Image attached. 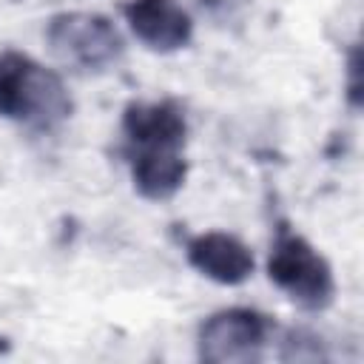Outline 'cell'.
I'll list each match as a JSON object with an SVG mask.
<instances>
[{"label": "cell", "mask_w": 364, "mask_h": 364, "mask_svg": "<svg viewBox=\"0 0 364 364\" xmlns=\"http://www.w3.org/2000/svg\"><path fill=\"white\" fill-rule=\"evenodd\" d=\"M128 142L142 151H179L185 142V117L171 102L134 105L125 114Z\"/></svg>", "instance_id": "obj_7"}, {"label": "cell", "mask_w": 364, "mask_h": 364, "mask_svg": "<svg viewBox=\"0 0 364 364\" xmlns=\"http://www.w3.org/2000/svg\"><path fill=\"white\" fill-rule=\"evenodd\" d=\"M51 51L80 68H105L122 51L119 31L100 14H60L48 26Z\"/></svg>", "instance_id": "obj_3"}, {"label": "cell", "mask_w": 364, "mask_h": 364, "mask_svg": "<svg viewBox=\"0 0 364 364\" xmlns=\"http://www.w3.org/2000/svg\"><path fill=\"white\" fill-rule=\"evenodd\" d=\"M191 264L219 284H239L253 273V253L230 233H202L188 245Z\"/></svg>", "instance_id": "obj_5"}, {"label": "cell", "mask_w": 364, "mask_h": 364, "mask_svg": "<svg viewBox=\"0 0 364 364\" xmlns=\"http://www.w3.org/2000/svg\"><path fill=\"white\" fill-rule=\"evenodd\" d=\"M0 114L31 125H54L71 114V100L57 74L9 51L0 57Z\"/></svg>", "instance_id": "obj_1"}, {"label": "cell", "mask_w": 364, "mask_h": 364, "mask_svg": "<svg viewBox=\"0 0 364 364\" xmlns=\"http://www.w3.org/2000/svg\"><path fill=\"white\" fill-rule=\"evenodd\" d=\"M125 17L134 34L159 51L179 48L191 37V17L173 0H131Z\"/></svg>", "instance_id": "obj_6"}, {"label": "cell", "mask_w": 364, "mask_h": 364, "mask_svg": "<svg viewBox=\"0 0 364 364\" xmlns=\"http://www.w3.org/2000/svg\"><path fill=\"white\" fill-rule=\"evenodd\" d=\"M185 179V162L179 151H142L134 154V182L151 199L171 196Z\"/></svg>", "instance_id": "obj_8"}, {"label": "cell", "mask_w": 364, "mask_h": 364, "mask_svg": "<svg viewBox=\"0 0 364 364\" xmlns=\"http://www.w3.org/2000/svg\"><path fill=\"white\" fill-rule=\"evenodd\" d=\"M270 279L304 307H321L333 293V276L327 262L293 233L276 239L267 262Z\"/></svg>", "instance_id": "obj_2"}, {"label": "cell", "mask_w": 364, "mask_h": 364, "mask_svg": "<svg viewBox=\"0 0 364 364\" xmlns=\"http://www.w3.org/2000/svg\"><path fill=\"white\" fill-rule=\"evenodd\" d=\"M264 347V318L250 310H222L199 330V355L208 361H253Z\"/></svg>", "instance_id": "obj_4"}]
</instances>
